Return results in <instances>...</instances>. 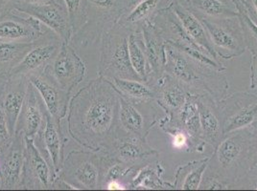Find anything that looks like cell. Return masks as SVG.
Masks as SVG:
<instances>
[{
  "label": "cell",
  "mask_w": 257,
  "mask_h": 191,
  "mask_svg": "<svg viewBox=\"0 0 257 191\" xmlns=\"http://www.w3.org/2000/svg\"><path fill=\"white\" fill-rule=\"evenodd\" d=\"M86 71L85 62L68 42H62L59 52L43 70L54 82L69 93L85 80Z\"/></svg>",
  "instance_id": "52a82bcc"
},
{
  "label": "cell",
  "mask_w": 257,
  "mask_h": 191,
  "mask_svg": "<svg viewBox=\"0 0 257 191\" xmlns=\"http://www.w3.org/2000/svg\"><path fill=\"white\" fill-rule=\"evenodd\" d=\"M36 42H16L0 40V64L13 68L28 53Z\"/></svg>",
  "instance_id": "f1b7e54d"
},
{
  "label": "cell",
  "mask_w": 257,
  "mask_h": 191,
  "mask_svg": "<svg viewBox=\"0 0 257 191\" xmlns=\"http://www.w3.org/2000/svg\"><path fill=\"white\" fill-rule=\"evenodd\" d=\"M118 93L134 102H155V91L147 82L139 80L113 78L108 80Z\"/></svg>",
  "instance_id": "484cf974"
},
{
  "label": "cell",
  "mask_w": 257,
  "mask_h": 191,
  "mask_svg": "<svg viewBox=\"0 0 257 191\" xmlns=\"http://www.w3.org/2000/svg\"><path fill=\"white\" fill-rule=\"evenodd\" d=\"M243 6L250 20L257 24V0H243Z\"/></svg>",
  "instance_id": "e575fe53"
},
{
  "label": "cell",
  "mask_w": 257,
  "mask_h": 191,
  "mask_svg": "<svg viewBox=\"0 0 257 191\" xmlns=\"http://www.w3.org/2000/svg\"><path fill=\"white\" fill-rule=\"evenodd\" d=\"M25 140L22 133H15L10 148L0 164V190L21 188L24 164Z\"/></svg>",
  "instance_id": "e0dca14e"
},
{
  "label": "cell",
  "mask_w": 257,
  "mask_h": 191,
  "mask_svg": "<svg viewBox=\"0 0 257 191\" xmlns=\"http://www.w3.org/2000/svg\"><path fill=\"white\" fill-rule=\"evenodd\" d=\"M68 12L69 20L73 36L79 32L87 22V10L86 0H64Z\"/></svg>",
  "instance_id": "4dcf8cb0"
},
{
  "label": "cell",
  "mask_w": 257,
  "mask_h": 191,
  "mask_svg": "<svg viewBox=\"0 0 257 191\" xmlns=\"http://www.w3.org/2000/svg\"><path fill=\"white\" fill-rule=\"evenodd\" d=\"M219 58H233L245 52L246 45L239 16L222 20H200Z\"/></svg>",
  "instance_id": "8992f818"
},
{
  "label": "cell",
  "mask_w": 257,
  "mask_h": 191,
  "mask_svg": "<svg viewBox=\"0 0 257 191\" xmlns=\"http://www.w3.org/2000/svg\"><path fill=\"white\" fill-rule=\"evenodd\" d=\"M257 87V54H252L251 67H250V88Z\"/></svg>",
  "instance_id": "8d00e7d4"
},
{
  "label": "cell",
  "mask_w": 257,
  "mask_h": 191,
  "mask_svg": "<svg viewBox=\"0 0 257 191\" xmlns=\"http://www.w3.org/2000/svg\"><path fill=\"white\" fill-rule=\"evenodd\" d=\"M104 188L108 190H126V186L120 180H111L107 182Z\"/></svg>",
  "instance_id": "f35d334b"
},
{
  "label": "cell",
  "mask_w": 257,
  "mask_h": 191,
  "mask_svg": "<svg viewBox=\"0 0 257 191\" xmlns=\"http://www.w3.org/2000/svg\"><path fill=\"white\" fill-rule=\"evenodd\" d=\"M3 87H4V84L0 85V94H1V92L3 90Z\"/></svg>",
  "instance_id": "b9f144b4"
},
{
  "label": "cell",
  "mask_w": 257,
  "mask_h": 191,
  "mask_svg": "<svg viewBox=\"0 0 257 191\" xmlns=\"http://www.w3.org/2000/svg\"><path fill=\"white\" fill-rule=\"evenodd\" d=\"M34 140L37 146L42 151L43 156L58 175L64 162L66 138L62 126L58 124L48 112H46L45 122L42 132Z\"/></svg>",
  "instance_id": "2e32d148"
},
{
  "label": "cell",
  "mask_w": 257,
  "mask_h": 191,
  "mask_svg": "<svg viewBox=\"0 0 257 191\" xmlns=\"http://www.w3.org/2000/svg\"><path fill=\"white\" fill-rule=\"evenodd\" d=\"M118 109L116 89L98 76L71 96L65 118L69 136L84 148L106 150L117 138Z\"/></svg>",
  "instance_id": "6da1fadb"
},
{
  "label": "cell",
  "mask_w": 257,
  "mask_h": 191,
  "mask_svg": "<svg viewBox=\"0 0 257 191\" xmlns=\"http://www.w3.org/2000/svg\"><path fill=\"white\" fill-rule=\"evenodd\" d=\"M128 56L133 69L141 80L148 82L150 80L151 70L144 48L142 34L140 31L131 32L128 40Z\"/></svg>",
  "instance_id": "4316f807"
},
{
  "label": "cell",
  "mask_w": 257,
  "mask_h": 191,
  "mask_svg": "<svg viewBox=\"0 0 257 191\" xmlns=\"http://www.w3.org/2000/svg\"><path fill=\"white\" fill-rule=\"evenodd\" d=\"M239 18L243 27L246 48L251 54H257V24L250 20L244 9L239 10Z\"/></svg>",
  "instance_id": "1f68e13d"
},
{
  "label": "cell",
  "mask_w": 257,
  "mask_h": 191,
  "mask_svg": "<svg viewBox=\"0 0 257 191\" xmlns=\"http://www.w3.org/2000/svg\"><path fill=\"white\" fill-rule=\"evenodd\" d=\"M20 1L21 0H0V16L5 12L14 11Z\"/></svg>",
  "instance_id": "d590c367"
},
{
  "label": "cell",
  "mask_w": 257,
  "mask_h": 191,
  "mask_svg": "<svg viewBox=\"0 0 257 191\" xmlns=\"http://www.w3.org/2000/svg\"><path fill=\"white\" fill-rule=\"evenodd\" d=\"M198 107L203 140L215 148L225 137L217 102L210 96L198 95Z\"/></svg>",
  "instance_id": "ffe728a7"
},
{
  "label": "cell",
  "mask_w": 257,
  "mask_h": 191,
  "mask_svg": "<svg viewBox=\"0 0 257 191\" xmlns=\"http://www.w3.org/2000/svg\"><path fill=\"white\" fill-rule=\"evenodd\" d=\"M102 151L76 149L64 157L58 172L59 178L73 190H101Z\"/></svg>",
  "instance_id": "5b68a950"
},
{
  "label": "cell",
  "mask_w": 257,
  "mask_h": 191,
  "mask_svg": "<svg viewBox=\"0 0 257 191\" xmlns=\"http://www.w3.org/2000/svg\"><path fill=\"white\" fill-rule=\"evenodd\" d=\"M119 109H118V135L135 136L146 140L149 130L152 128L148 120L139 108V102H134L118 93ZM121 136V135H119ZM118 137V136H117Z\"/></svg>",
  "instance_id": "44dd1931"
},
{
  "label": "cell",
  "mask_w": 257,
  "mask_h": 191,
  "mask_svg": "<svg viewBox=\"0 0 257 191\" xmlns=\"http://www.w3.org/2000/svg\"><path fill=\"white\" fill-rule=\"evenodd\" d=\"M182 4L199 20H222L239 16L232 0H185Z\"/></svg>",
  "instance_id": "603a6c76"
},
{
  "label": "cell",
  "mask_w": 257,
  "mask_h": 191,
  "mask_svg": "<svg viewBox=\"0 0 257 191\" xmlns=\"http://www.w3.org/2000/svg\"><path fill=\"white\" fill-rule=\"evenodd\" d=\"M62 40L55 34L39 40L22 60L10 71L11 78H26L43 72L59 52Z\"/></svg>",
  "instance_id": "7c38bea8"
},
{
  "label": "cell",
  "mask_w": 257,
  "mask_h": 191,
  "mask_svg": "<svg viewBox=\"0 0 257 191\" xmlns=\"http://www.w3.org/2000/svg\"><path fill=\"white\" fill-rule=\"evenodd\" d=\"M225 136L257 122V96L237 93L217 102Z\"/></svg>",
  "instance_id": "ba28073f"
},
{
  "label": "cell",
  "mask_w": 257,
  "mask_h": 191,
  "mask_svg": "<svg viewBox=\"0 0 257 191\" xmlns=\"http://www.w3.org/2000/svg\"><path fill=\"white\" fill-rule=\"evenodd\" d=\"M210 158L191 162L182 166L177 172L176 188L185 190H195L200 188L205 170L209 164Z\"/></svg>",
  "instance_id": "83f0119b"
},
{
  "label": "cell",
  "mask_w": 257,
  "mask_h": 191,
  "mask_svg": "<svg viewBox=\"0 0 257 191\" xmlns=\"http://www.w3.org/2000/svg\"><path fill=\"white\" fill-rule=\"evenodd\" d=\"M164 72L176 78L187 92L210 96L219 102L225 98L228 84L223 71L202 64L165 42Z\"/></svg>",
  "instance_id": "7a4b0ae2"
},
{
  "label": "cell",
  "mask_w": 257,
  "mask_h": 191,
  "mask_svg": "<svg viewBox=\"0 0 257 191\" xmlns=\"http://www.w3.org/2000/svg\"><path fill=\"white\" fill-rule=\"evenodd\" d=\"M172 1H178V2H181V3H183V2L185 1V0H171V2Z\"/></svg>",
  "instance_id": "7bdbcfd3"
},
{
  "label": "cell",
  "mask_w": 257,
  "mask_h": 191,
  "mask_svg": "<svg viewBox=\"0 0 257 191\" xmlns=\"http://www.w3.org/2000/svg\"><path fill=\"white\" fill-rule=\"evenodd\" d=\"M103 151L113 159L139 168L159 157V152L152 148L146 140L128 135L118 136L112 144Z\"/></svg>",
  "instance_id": "4fadbf2b"
},
{
  "label": "cell",
  "mask_w": 257,
  "mask_h": 191,
  "mask_svg": "<svg viewBox=\"0 0 257 191\" xmlns=\"http://www.w3.org/2000/svg\"><path fill=\"white\" fill-rule=\"evenodd\" d=\"M256 154L257 138L253 131L230 133L215 148L214 173L225 182L236 180L238 174L251 170Z\"/></svg>",
  "instance_id": "3957f363"
},
{
  "label": "cell",
  "mask_w": 257,
  "mask_h": 191,
  "mask_svg": "<svg viewBox=\"0 0 257 191\" xmlns=\"http://www.w3.org/2000/svg\"><path fill=\"white\" fill-rule=\"evenodd\" d=\"M46 112L43 98L29 82L15 133H22L26 138H36L44 126Z\"/></svg>",
  "instance_id": "9a60e30c"
},
{
  "label": "cell",
  "mask_w": 257,
  "mask_h": 191,
  "mask_svg": "<svg viewBox=\"0 0 257 191\" xmlns=\"http://www.w3.org/2000/svg\"><path fill=\"white\" fill-rule=\"evenodd\" d=\"M165 1L171 3V0H140L118 20L117 23L131 32L140 31L145 22H152L155 14L163 8L161 5Z\"/></svg>",
  "instance_id": "d4e9b609"
},
{
  "label": "cell",
  "mask_w": 257,
  "mask_h": 191,
  "mask_svg": "<svg viewBox=\"0 0 257 191\" xmlns=\"http://www.w3.org/2000/svg\"><path fill=\"white\" fill-rule=\"evenodd\" d=\"M234 3H235L237 8H238V11L240 9H244V6H243V0H232Z\"/></svg>",
  "instance_id": "60d3db41"
},
{
  "label": "cell",
  "mask_w": 257,
  "mask_h": 191,
  "mask_svg": "<svg viewBox=\"0 0 257 191\" xmlns=\"http://www.w3.org/2000/svg\"><path fill=\"white\" fill-rule=\"evenodd\" d=\"M225 182H226L223 180L220 176L213 173V174L207 175L204 179L202 180V182L200 184V188H203V190H225V188H227V184Z\"/></svg>",
  "instance_id": "836d02e7"
},
{
  "label": "cell",
  "mask_w": 257,
  "mask_h": 191,
  "mask_svg": "<svg viewBox=\"0 0 257 191\" xmlns=\"http://www.w3.org/2000/svg\"><path fill=\"white\" fill-rule=\"evenodd\" d=\"M140 31L142 34L144 48L150 66V80L147 82L149 84L164 73L165 40L152 22H145Z\"/></svg>",
  "instance_id": "7402d4cb"
},
{
  "label": "cell",
  "mask_w": 257,
  "mask_h": 191,
  "mask_svg": "<svg viewBox=\"0 0 257 191\" xmlns=\"http://www.w3.org/2000/svg\"><path fill=\"white\" fill-rule=\"evenodd\" d=\"M148 84L153 87L155 102L165 111L166 118L179 113L185 102L187 91L176 78L164 72Z\"/></svg>",
  "instance_id": "ac0fdd59"
},
{
  "label": "cell",
  "mask_w": 257,
  "mask_h": 191,
  "mask_svg": "<svg viewBox=\"0 0 257 191\" xmlns=\"http://www.w3.org/2000/svg\"><path fill=\"white\" fill-rule=\"evenodd\" d=\"M131 31L117 22L107 26L101 36V53L98 76L107 80L113 78L139 80L128 56V40Z\"/></svg>",
  "instance_id": "277c9868"
},
{
  "label": "cell",
  "mask_w": 257,
  "mask_h": 191,
  "mask_svg": "<svg viewBox=\"0 0 257 191\" xmlns=\"http://www.w3.org/2000/svg\"><path fill=\"white\" fill-rule=\"evenodd\" d=\"M29 80L26 78H11L0 94V104L12 134L15 135L17 122L22 111Z\"/></svg>",
  "instance_id": "d6986e66"
},
{
  "label": "cell",
  "mask_w": 257,
  "mask_h": 191,
  "mask_svg": "<svg viewBox=\"0 0 257 191\" xmlns=\"http://www.w3.org/2000/svg\"><path fill=\"white\" fill-rule=\"evenodd\" d=\"M28 80L43 98L47 112L58 124L62 126L63 120L66 118L71 93L62 89L43 71L31 74Z\"/></svg>",
  "instance_id": "5bb4252c"
},
{
  "label": "cell",
  "mask_w": 257,
  "mask_h": 191,
  "mask_svg": "<svg viewBox=\"0 0 257 191\" xmlns=\"http://www.w3.org/2000/svg\"><path fill=\"white\" fill-rule=\"evenodd\" d=\"M24 148V164L22 168V190H53L58 175L54 171L35 140L26 138Z\"/></svg>",
  "instance_id": "9c48e42d"
},
{
  "label": "cell",
  "mask_w": 257,
  "mask_h": 191,
  "mask_svg": "<svg viewBox=\"0 0 257 191\" xmlns=\"http://www.w3.org/2000/svg\"><path fill=\"white\" fill-rule=\"evenodd\" d=\"M16 11L32 16L57 34L62 42H71L72 28L64 0H52L42 5L17 4Z\"/></svg>",
  "instance_id": "8fae6325"
},
{
  "label": "cell",
  "mask_w": 257,
  "mask_h": 191,
  "mask_svg": "<svg viewBox=\"0 0 257 191\" xmlns=\"http://www.w3.org/2000/svg\"><path fill=\"white\" fill-rule=\"evenodd\" d=\"M160 171V166L157 168H154L150 164L142 166L136 175L133 177L130 186L139 190V188H160L161 186L160 182V175L158 172Z\"/></svg>",
  "instance_id": "f546056e"
},
{
  "label": "cell",
  "mask_w": 257,
  "mask_h": 191,
  "mask_svg": "<svg viewBox=\"0 0 257 191\" xmlns=\"http://www.w3.org/2000/svg\"><path fill=\"white\" fill-rule=\"evenodd\" d=\"M13 138H14V135L12 134L10 129L8 128L3 109L0 104V157L1 158L4 156L5 152L10 148Z\"/></svg>",
  "instance_id": "d6a6232c"
},
{
  "label": "cell",
  "mask_w": 257,
  "mask_h": 191,
  "mask_svg": "<svg viewBox=\"0 0 257 191\" xmlns=\"http://www.w3.org/2000/svg\"><path fill=\"white\" fill-rule=\"evenodd\" d=\"M52 0H21V3H25V4H30V5H42L48 3Z\"/></svg>",
  "instance_id": "ab89813d"
},
{
  "label": "cell",
  "mask_w": 257,
  "mask_h": 191,
  "mask_svg": "<svg viewBox=\"0 0 257 191\" xmlns=\"http://www.w3.org/2000/svg\"><path fill=\"white\" fill-rule=\"evenodd\" d=\"M11 68L0 64V85L5 84L10 80Z\"/></svg>",
  "instance_id": "74e56055"
},
{
  "label": "cell",
  "mask_w": 257,
  "mask_h": 191,
  "mask_svg": "<svg viewBox=\"0 0 257 191\" xmlns=\"http://www.w3.org/2000/svg\"><path fill=\"white\" fill-rule=\"evenodd\" d=\"M169 5L171 6L173 11L175 12L177 16L179 18L182 27L184 28L185 32L188 34V36L195 42L199 44L201 47H203L210 54L214 60L217 62H220V58L215 52L212 43L210 42L201 20L187 8H185L181 2L172 1Z\"/></svg>",
  "instance_id": "cb8c5ba5"
},
{
  "label": "cell",
  "mask_w": 257,
  "mask_h": 191,
  "mask_svg": "<svg viewBox=\"0 0 257 191\" xmlns=\"http://www.w3.org/2000/svg\"><path fill=\"white\" fill-rule=\"evenodd\" d=\"M24 14L14 10L0 16V40L36 42L53 34L32 16Z\"/></svg>",
  "instance_id": "30bf717a"
}]
</instances>
